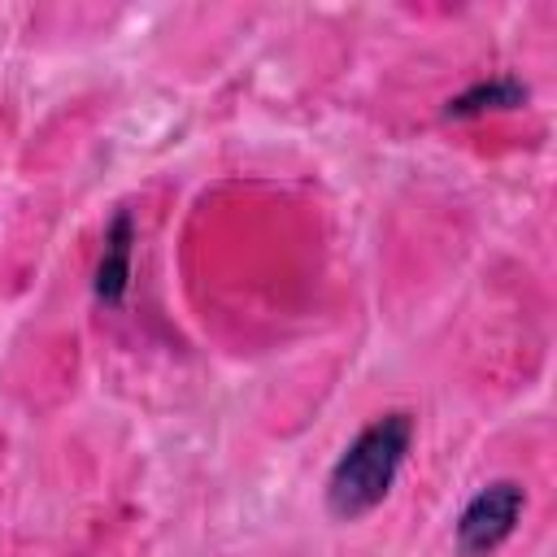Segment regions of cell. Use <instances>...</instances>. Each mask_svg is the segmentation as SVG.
<instances>
[{"instance_id": "3", "label": "cell", "mask_w": 557, "mask_h": 557, "mask_svg": "<svg viewBox=\"0 0 557 557\" xmlns=\"http://www.w3.org/2000/svg\"><path fill=\"white\" fill-rule=\"evenodd\" d=\"M131 244H135V222L122 209L104 231V248H100V261H96V300L117 305L126 296V287H131Z\"/></svg>"}, {"instance_id": "2", "label": "cell", "mask_w": 557, "mask_h": 557, "mask_svg": "<svg viewBox=\"0 0 557 557\" xmlns=\"http://www.w3.org/2000/svg\"><path fill=\"white\" fill-rule=\"evenodd\" d=\"M522 509H527L522 483L496 479V483L479 487V492L466 500L461 518H457V548H461L466 557H487L492 548H500V544L513 535Z\"/></svg>"}, {"instance_id": "4", "label": "cell", "mask_w": 557, "mask_h": 557, "mask_svg": "<svg viewBox=\"0 0 557 557\" xmlns=\"http://www.w3.org/2000/svg\"><path fill=\"white\" fill-rule=\"evenodd\" d=\"M522 100H527V87L518 78H487V83H474L461 96H453L444 117H479L487 109H518Z\"/></svg>"}, {"instance_id": "1", "label": "cell", "mask_w": 557, "mask_h": 557, "mask_svg": "<svg viewBox=\"0 0 557 557\" xmlns=\"http://www.w3.org/2000/svg\"><path fill=\"white\" fill-rule=\"evenodd\" d=\"M413 440V418L409 413H383L374 418L331 466L326 479V509L344 522L370 513L374 505H383V496L392 492L400 461L409 453Z\"/></svg>"}]
</instances>
